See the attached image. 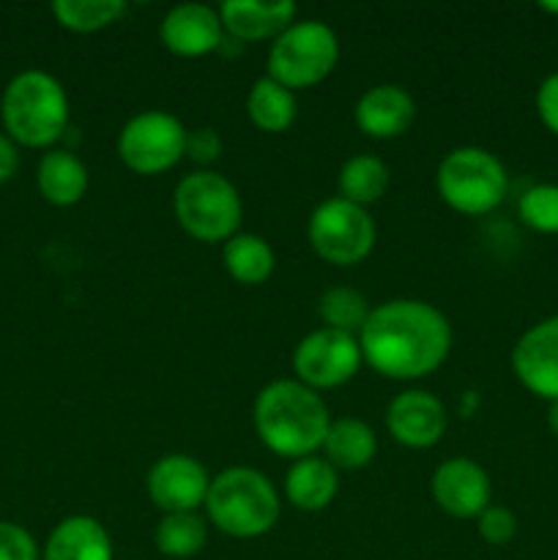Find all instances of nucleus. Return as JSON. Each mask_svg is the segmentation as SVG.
<instances>
[{
	"instance_id": "obj_30",
	"label": "nucleus",
	"mask_w": 558,
	"mask_h": 560,
	"mask_svg": "<svg viewBox=\"0 0 558 560\" xmlns=\"http://www.w3.org/2000/svg\"><path fill=\"white\" fill-rule=\"evenodd\" d=\"M0 560H38L36 539L16 523H0Z\"/></svg>"
},
{
	"instance_id": "obj_13",
	"label": "nucleus",
	"mask_w": 558,
	"mask_h": 560,
	"mask_svg": "<svg viewBox=\"0 0 558 560\" xmlns=\"http://www.w3.org/2000/svg\"><path fill=\"white\" fill-rule=\"evenodd\" d=\"M430 490L438 506L457 520L479 517L490 506L492 495L487 470L468 457H454L438 465Z\"/></svg>"
},
{
	"instance_id": "obj_27",
	"label": "nucleus",
	"mask_w": 558,
	"mask_h": 560,
	"mask_svg": "<svg viewBox=\"0 0 558 560\" xmlns=\"http://www.w3.org/2000/svg\"><path fill=\"white\" fill-rule=\"evenodd\" d=\"M126 11L124 0H55L53 14L74 33H96Z\"/></svg>"
},
{
	"instance_id": "obj_35",
	"label": "nucleus",
	"mask_w": 558,
	"mask_h": 560,
	"mask_svg": "<svg viewBox=\"0 0 558 560\" xmlns=\"http://www.w3.org/2000/svg\"><path fill=\"white\" fill-rule=\"evenodd\" d=\"M539 9L547 11V14H556L558 16V0H542Z\"/></svg>"
},
{
	"instance_id": "obj_9",
	"label": "nucleus",
	"mask_w": 558,
	"mask_h": 560,
	"mask_svg": "<svg viewBox=\"0 0 558 560\" xmlns=\"http://www.w3.org/2000/svg\"><path fill=\"white\" fill-rule=\"evenodd\" d=\"M186 135L175 115L164 109H146L124 124L118 135V156L131 173L159 175L186 156Z\"/></svg>"
},
{
	"instance_id": "obj_23",
	"label": "nucleus",
	"mask_w": 558,
	"mask_h": 560,
	"mask_svg": "<svg viewBox=\"0 0 558 560\" xmlns=\"http://www.w3.org/2000/svg\"><path fill=\"white\" fill-rule=\"evenodd\" d=\"M222 262L230 277L241 284H263L274 273L277 255L263 235L235 233L224 241Z\"/></svg>"
},
{
	"instance_id": "obj_2",
	"label": "nucleus",
	"mask_w": 558,
	"mask_h": 560,
	"mask_svg": "<svg viewBox=\"0 0 558 560\" xmlns=\"http://www.w3.org/2000/svg\"><path fill=\"white\" fill-rule=\"evenodd\" d=\"M252 421L266 448L279 457L301 459L323 448L332 416L321 394L304 383L274 381L257 394Z\"/></svg>"
},
{
	"instance_id": "obj_8",
	"label": "nucleus",
	"mask_w": 558,
	"mask_h": 560,
	"mask_svg": "<svg viewBox=\"0 0 558 560\" xmlns=\"http://www.w3.org/2000/svg\"><path fill=\"white\" fill-rule=\"evenodd\" d=\"M310 244L317 257L332 266H356L367 260L377 241L370 211L356 202L332 197L321 202L310 217Z\"/></svg>"
},
{
	"instance_id": "obj_26",
	"label": "nucleus",
	"mask_w": 558,
	"mask_h": 560,
	"mask_svg": "<svg viewBox=\"0 0 558 560\" xmlns=\"http://www.w3.org/2000/svg\"><path fill=\"white\" fill-rule=\"evenodd\" d=\"M317 315L326 323V328L359 337L361 326L370 317V304H367V299L359 290L337 284V288H328L321 295V301H317Z\"/></svg>"
},
{
	"instance_id": "obj_19",
	"label": "nucleus",
	"mask_w": 558,
	"mask_h": 560,
	"mask_svg": "<svg viewBox=\"0 0 558 560\" xmlns=\"http://www.w3.org/2000/svg\"><path fill=\"white\" fill-rule=\"evenodd\" d=\"M339 476L328 459L301 457L284 476V498L301 512H323L337 498Z\"/></svg>"
},
{
	"instance_id": "obj_6",
	"label": "nucleus",
	"mask_w": 558,
	"mask_h": 560,
	"mask_svg": "<svg viewBox=\"0 0 558 560\" xmlns=\"http://www.w3.org/2000/svg\"><path fill=\"white\" fill-rule=\"evenodd\" d=\"M435 186L449 208L468 217H481L503 202L509 175L496 153L479 145H463L449 151L438 164Z\"/></svg>"
},
{
	"instance_id": "obj_20",
	"label": "nucleus",
	"mask_w": 558,
	"mask_h": 560,
	"mask_svg": "<svg viewBox=\"0 0 558 560\" xmlns=\"http://www.w3.org/2000/svg\"><path fill=\"white\" fill-rule=\"evenodd\" d=\"M36 184L44 200L53 206H77L88 191V167L77 153L55 148V151L44 153L38 162Z\"/></svg>"
},
{
	"instance_id": "obj_4",
	"label": "nucleus",
	"mask_w": 558,
	"mask_h": 560,
	"mask_svg": "<svg viewBox=\"0 0 558 560\" xmlns=\"http://www.w3.org/2000/svg\"><path fill=\"white\" fill-rule=\"evenodd\" d=\"M206 514L233 539L266 536L279 520V492L255 468H228L213 476L206 495Z\"/></svg>"
},
{
	"instance_id": "obj_21",
	"label": "nucleus",
	"mask_w": 558,
	"mask_h": 560,
	"mask_svg": "<svg viewBox=\"0 0 558 560\" xmlns=\"http://www.w3.org/2000/svg\"><path fill=\"white\" fill-rule=\"evenodd\" d=\"M326 459L337 470H359L375 459L377 438L367 421L345 416L328 424L326 441H323Z\"/></svg>"
},
{
	"instance_id": "obj_18",
	"label": "nucleus",
	"mask_w": 558,
	"mask_h": 560,
	"mask_svg": "<svg viewBox=\"0 0 558 560\" xmlns=\"http://www.w3.org/2000/svg\"><path fill=\"white\" fill-rule=\"evenodd\" d=\"M44 560H113V539L98 520L74 514L55 525Z\"/></svg>"
},
{
	"instance_id": "obj_31",
	"label": "nucleus",
	"mask_w": 558,
	"mask_h": 560,
	"mask_svg": "<svg viewBox=\"0 0 558 560\" xmlns=\"http://www.w3.org/2000/svg\"><path fill=\"white\" fill-rule=\"evenodd\" d=\"M222 148L224 145H222V137H219V131L208 129V126H202V129H195L186 135V156L197 164L217 162V159L222 156Z\"/></svg>"
},
{
	"instance_id": "obj_1",
	"label": "nucleus",
	"mask_w": 558,
	"mask_h": 560,
	"mask_svg": "<svg viewBox=\"0 0 558 560\" xmlns=\"http://www.w3.org/2000/svg\"><path fill=\"white\" fill-rule=\"evenodd\" d=\"M367 364L392 381H416L435 372L452 350V326L438 306L394 299L370 310L359 331Z\"/></svg>"
},
{
	"instance_id": "obj_14",
	"label": "nucleus",
	"mask_w": 558,
	"mask_h": 560,
	"mask_svg": "<svg viewBox=\"0 0 558 560\" xmlns=\"http://www.w3.org/2000/svg\"><path fill=\"white\" fill-rule=\"evenodd\" d=\"M386 427L394 441L405 448H430L449 427L441 399L421 388L397 394L386 408Z\"/></svg>"
},
{
	"instance_id": "obj_15",
	"label": "nucleus",
	"mask_w": 558,
	"mask_h": 560,
	"mask_svg": "<svg viewBox=\"0 0 558 560\" xmlns=\"http://www.w3.org/2000/svg\"><path fill=\"white\" fill-rule=\"evenodd\" d=\"M159 38L173 55L202 58L222 47V16H219V9L208 3H178L162 16Z\"/></svg>"
},
{
	"instance_id": "obj_34",
	"label": "nucleus",
	"mask_w": 558,
	"mask_h": 560,
	"mask_svg": "<svg viewBox=\"0 0 558 560\" xmlns=\"http://www.w3.org/2000/svg\"><path fill=\"white\" fill-rule=\"evenodd\" d=\"M547 427H550L553 435L558 438V399L556 402H550V408H547Z\"/></svg>"
},
{
	"instance_id": "obj_7",
	"label": "nucleus",
	"mask_w": 558,
	"mask_h": 560,
	"mask_svg": "<svg viewBox=\"0 0 558 560\" xmlns=\"http://www.w3.org/2000/svg\"><path fill=\"white\" fill-rule=\"evenodd\" d=\"M339 60V38L321 20H301L284 27L268 49V77L290 91L326 80Z\"/></svg>"
},
{
	"instance_id": "obj_10",
	"label": "nucleus",
	"mask_w": 558,
	"mask_h": 560,
	"mask_svg": "<svg viewBox=\"0 0 558 560\" xmlns=\"http://www.w3.org/2000/svg\"><path fill=\"white\" fill-rule=\"evenodd\" d=\"M364 364L359 337L353 334L334 331V328H317L306 334L293 350L295 381L304 383L312 392H326L348 383Z\"/></svg>"
},
{
	"instance_id": "obj_12",
	"label": "nucleus",
	"mask_w": 558,
	"mask_h": 560,
	"mask_svg": "<svg viewBox=\"0 0 558 560\" xmlns=\"http://www.w3.org/2000/svg\"><path fill=\"white\" fill-rule=\"evenodd\" d=\"M512 372L531 394L558 399V315L545 317L518 339L512 350Z\"/></svg>"
},
{
	"instance_id": "obj_32",
	"label": "nucleus",
	"mask_w": 558,
	"mask_h": 560,
	"mask_svg": "<svg viewBox=\"0 0 558 560\" xmlns=\"http://www.w3.org/2000/svg\"><path fill=\"white\" fill-rule=\"evenodd\" d=\"M536 113H539L542 124L558 137V71L545 77L536 91Z\"/></svg>"
},
{
	"instance_id": "obj_5",
	"label": "nucleus",
	"mask_w": 558,
	"mask_h": 560,
	"mask_svg": "<svg viewBox=\"0 0 558 560\" xmlns=\"http://www.w3.org/2000/svg\"><path fill=\"white\" fill-rule=\"evenodd\" d=\"M173 211L181 228L202 244L230 241L244 217L239 189L213 170H197L181 178L173 195Z\"/></svg>"
},
{
	"instance_id": "obj_28",
	"label": "nucleus",
	"mask_w": 558,
	"mask_h": 560,
	"mask_svg": "<svg viewBox=\"0 0 558 560\" xmlns=\"http://www.w3.org/2000/svg\"><path fill=\"white\" fill-rule=\"evenodd\" d=\"M520 219L536 233L556 235L558 233V186L536 184L523 191L520 197Z\"/></svg>"
},
{
	"instance_id": "obj_17",
	"label": "nucleus",
	"mask_w": 558,
	"mask_h": 560,
	"mask_svg": "<svg viewBox=\"0 0 558 560\" xmlns=\"http://www.w3.org/2000/svg\"><path fill=\"white\" fill-rule=\"evenodd\" d=\"M293 0H224L219 16L230 36L239 42H263L277 38L284 27L295 22Z\"/></svg>"
},
{
	"instance_id": "obj_33",
	"label": "nucleus",
	"mask_w": 558,
	"mask_h": 560,
	"mask_svg": "<svg viewBox=\"0 0 558 560\" xmlns=\"http://www.w3.org/2000/svg\"><path fill=\"white\" fill-rule=\"evenodd\" d=\"M16 167H20V153H16L14 140L5 135H0V184H3V180H9L11 175L16 173Z\"/></svg>"
},
{
	"instance_id": "obj_25",
	"label": "nucleus",
	"mask_w": 558,
	"mask_h": 560,
	"mask_svg": "<svg viewBox=\"0 0 558 560\" xmlns=\"http://www.w3.org/2000/svg\"><path fill=\"white\" fill-rule=\"evenodd\" d=\"M156 550L164 558H195L208 541V523L197 512L164 514L156 525Z\"/></svg>"
},
{
	"instance_id": "obj_3",
	"label": "nucleus",
	"mask_w": 558,
	"mask_h": 560,
	"mask_svg": "<svg viewBox=\"0 0 558 560\" xmlns=\"http://www.w3.org/2000/svg\"><path fill=\"white\" fill-rule=\"evenodd\" d=\"M5 131L27 148H49L69 129V96L66 88L47 71H22L0 98Z\"/></svg>"
},
{
	"instance_id": "obj_24",
	"label": "nucleus",
	"mask_w": 558,
	"mask_h": 560,
	"mask_svg": "<svg viewBox=\"0 0 558 560\" xmlns=\"http://www.w3.org/2000/svg\"><path fill=\"white\" fill-rule=\"evenodd\" d=\"M388 180H392V173H388L383 159L370 156V153H356L339 167V197L367 208L386 195Z\"/></svg>"
},
{
	"instance_id": "obj_16",
	"label": "nucleus",
	"mask_w": 558,
	"mask_h": 560,
	"mask_svg": "<svg viewBox=\"0 0 558 560\" xmlns=\"http://www.w3.org/2000/svg\"><path fill=\"white\" fill-rule=\"evenodd\" d=\"M356 126L372 140H394L405 135L416 118V102L403 85L383 82L364 91L353 109Z\"/></svg>"
},
{
	"instance_id": "obj_11",
	"label": "nucleus",
	"mask_w": 558,
	"mask_h": 560,
	"mask_svg": "<svg viewBox=\"0 0 558 560\" xmlns=\"http://www.w3.org/2000/svg\"><path fill=\"white\" fill-rule=\"evenodd\" d=\"M208 487L211 476L206 465L189 454H164L153 463L146 479L148 495L164 514L197 512L206 506Z\"/></svg>"
},
{
	"instance_id": "obj_29",
	"label": "nucleus",
	"mask_w": 558,
	"mask_h": 560,
	"mask_svg": "<svg viewBox=\"0 0 558 560\" xmlns=\"http://www.w3.org/2000/svg\"><path fill=\"white\" fill-rule=\"evenodd\" d=\"M476 528H479V536L492 547H503L514 539L518 534V517L509 512L507 506H487L485 512L476 517Z\"/></svg>"
},
{
	"instance_id": "obj_22",
	"label": "nucleus",
	"mask_w": 558,
	"mask_h": 560,
	"mask_svg": "<svg viewBox=\"0 0 558 560\" xmlns=\"http://www.w3.org/2000/svg\"><path fill=\"white\" fill-rule=\"evenodd\" d=\"M246 115L260 131L279 135L293 126L295 115H299V102L290 88L266 74L252 82L249 96H246Z\"/></svg>"
}]
</instances>
